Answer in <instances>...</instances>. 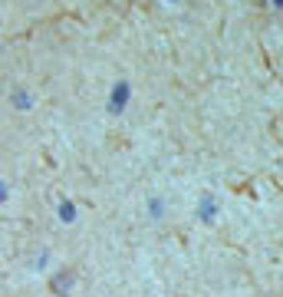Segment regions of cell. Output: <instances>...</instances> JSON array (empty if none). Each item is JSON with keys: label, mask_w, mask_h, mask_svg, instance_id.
I'll use <instances>...</instances> for the list:
<instances>
[{"label": "cell", "mask_w": 283, "mask_h": 297, "mask_svg": "<svg viewBox=\"0 0 283 297\" xmlns=\"http://www.w3.org/2000/svg\"><path fill=\"white\" fill-rule=\"evenodd\" d=\"M125 102H129V83H125V79H119V83H115V89H112L109 109L112 112H122V109H125Z\"/></svg>", "instance_id": "cell-1"}, {"label": "cell", "mask_w": 283, "mask_h": 297, "mask_svg": "<svg viewBox=\"0 0 283 297\" xmlns=\"http://www.w3.org/2000/svg\"><path fill=\"white\" fill-rule=\"evenodd\" d=\"M59 218H63V221H73V218H76V208H73V201H63V205H59Z\"/></svg>", "instance_id": "cell-2"}, {"label": "cell", "mask_w": 283, "mask_h": 297, "mask_svg": "<svg viewBox=\"0 0 283 297\" xmlns=\"http://www.w3.org/2000/svg\"><path fill=\"white\" fill-rule=\"evenodd\" d=\"M201 218H204V221H214V201H211V198H204V201H201Z\"/></svg>", "instance_id": "cell-3"}, {"label": "cell", "mask_w": 283, "mask_h": 297, "mask_svg": "<svg viewBox=\"0 0 283 297\" xmlns=\"http://www.w3.org/2000/svg\"><path fill=\"white\" fill-rule=\"evenodd\" d=\"M13 102H17L20 109H30V96H27L23 89H17V93H13Z\"/></svg>", "instance_id": "cell-4"}]
</instances>
